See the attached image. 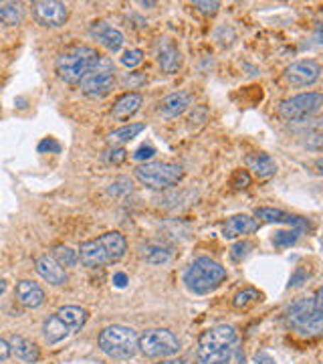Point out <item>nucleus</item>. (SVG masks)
<instances>
[{
	"label": "nucleus",
	"mask_w": 323,
	"mask_h": 364,
	"mask_svg": "<svg viewBox=\"0 0 323 364\" xmlns=\"http://www.w3.org/2000/svg\"><path fill=\"white\" fill-rule=\"evenodd\" d=\"M236 346V330L229 324H219L207 330L196 346L198 364H229Z\"/></svg>",
	"instance_id": "f257e3e1"
},
{
	"label": "nucleus",
	"mask_w": 323,
	"mask_h": 364,
	"mask_svg": "<svg viewBox=\"0 0 323 364\" xmlns=\"http://www.w3.org/2000/svg\"><path fill=\"white\" fill-rule=\"evenodd\" d=\"M299 235H301V231H297V229L277 231V233L273 235V245H275V247H291V245L297 243Z\"/></svg>",
	"instance_id": "c756f323"
},
{
	"label": "nucleus",
	"mask_w": 323,
	"mask_h": 364,
	"mask_svg": "<svg viewBox=\"0 0 323 364\" xmlns=\"http://www.w3.org/2000/svg\"><path fill=\"white\" fill-rule=\"evenodd\" d=\"M114 73H116V69H114L111 59L99 55L87 71V75L79 81L81 93L91 97V100H102L105 95H109L116 87V75Z\"/></svg>",
	"instance_id": "423d86ee"
},
{
	"label": "nucleus",
	"mask_w": 323,
	"mask_h": 364,
	"mask_svg": "<svg viewBox=\"0 0 323 364\" xmlns=\"http://www.w3.org/2000/svg\"><path fill=\"white\" fill-rule=\"evenodd\" d=\"M146 130V124H129V126H124L119 130H114L109 136H107V142L111 146H121V144L133 140L138 134H142Z\"/></svg>",
	"instance_id": "a878e982"
},
{
	"label": "nucleus",
	"mask_w": 323,
	"mask_h": 364,
	"mask_svg": "<svg viewBox=\"0 0 323 364\" xmlns=\"http://www.w3.org/2000/svg\"><path fill=\"white\" fill-rule=\"evenodd\" d=\"M57 318L71 330V334H77L87 322L89 312L85 308H81V306H63V308L57 310Z\"/></svg>",
	"instance_id": "aec40b11"
},
{
	"label": "nucleus",
	"mask_w": 323,
	"mask_h": 364,
	"mask_svg": "<svg viewBox=\"0 0 323 364\" xmlns=\"http://www.w3.org/2000/svg\"><path fill=\"white\" fill-rule=\"evenodd\" d=\"M97 57H99V53L87 47V45L67 47L65 51L59 53V57L55 61L57 75L63 79L65 83H71V85L79 83L81 79L87 75V71L95 63Z\"/></svg>",
	"instance_id": "20e7f679"
},
{
	"label": "nucleus",
	"mask_w": 323,
	"mask_h": 364,
	"mask_svg": "<svg viewBox=\"0 0 323 364\" xmlns=\"http://www.w3.org/2000/svg\"><path fill=\"white\" fill-rule=\"evenodd\" d=\"M160 364H184V360H166V363H160Z\"/></svg>",
	"instance_id": "c03bdc74"
},
{
	"label": "nucleus",
	"mask_w": 323,
	"mask_h": 364,
	"mask_svg": "<svg viewBox=\"0 0 323 364\" xmlns=\"http://www.w3.org/2000/svg\"><path fill=\"white\" fill-rule=\"evenodd\" d=\"M192 105V95L186 93V91H176V93H170L162 100L160 104V114L164 117H178L182 116L188 107Z\"/></svg>",
	"instance_id": "f3484780"
},
{
	"label": "nucleus",
	"mask_w": 323,
	"mask_h": 364,
	"mask_svg": "<svg viewBox=\"0 0 323 364\" xmlns=\"http://www.w3.org/2000/svg\"><path fill=\"white\" fill-rule=\"evenodd\" d=\"M307 279H310V273L305 272V269H301V267H299L297 272H295V275L291 277V284H289V287L301 286V284H303V282H307Z\"/></svg>",
	"instance_id": "58836bf2"
},
{
	"label": "nucleus",
	"mask_w": 323,
	"mask_h": 364,
	"mask_svg": "<svg viewBox=\"0 0 323 364\" xmlns=\"http://www.w3.org/2000/svg\"><path fill=\"white\" fill-rule=\"evenodd\" d=\"M255 360H257V364H275V360L267 352H258L257 356H255Z\"/></svg>",
	"instance_id": "a19ab883"
},
{
	"label": "nucleus",
	"mask_w": 323,
	"mask_h": 364,
	"mask_svg": "<svg viewBox=\"0 0 323 364\" xmlns=\"http://www.w3.org/2000/svg\"><path fill=\"white\" fill-rule=\"evenodd\" d=\"M154 154H155V150L152 148V146H140V148L133 152V158L142 162V160H150V158L154 156Z\"/></svg>",
	"instance_id": "4c0bfd02"
},
{
	"label": "nucleus",
	"mask_w": 323,
	"mask_h": 364,
	"mask_svg": "<svg viewBox=\"0 0 323 364\" xmlns=\"http://www.w3.org/2000/svg\"><path fill=\"white\" fill-rule=\"evenodd\" d=\"M126 237L117 231H109L104 233L97 239H91L81 243L77 255L83 265L87 267H102V265H109L114 261H119L126 255Z\"/></svg>",
	"instance_id": "7ed1b4c3"
},
{
	"label": "nucleus",
	"mask_w": 323,
	"mask_h": 364,
	"mask_svg": "<svg viewBox=\"0 0 323 364\" xmlns=\"http://www.w3.org/2000/svg\"><path fill=\"white\" fill-rule=\"evenodd\" d=\"M133 174L146 186L154 191H162L180 181L184 172H182V166L172 164V162H146L133 170Z\"/></svg>",
	"instance_id": "1a4fd4ad"
},
{
	"label": "nucleus",
	"mask_w": 323,
	"mask_h": 364,
	"mask_svg": "<svg viewBox=\"0 0 323 364\" xmlns=\"http://www.w3.org/2000/svg\"><path fill=\"white\" fill-rule=\"evenodd\" d=\"M261 301V294H258L257 289H253V287H246L243 291H239L233 299V306L236 310H246V308H251V306H255Z\"/></svg>",
	"instance_id": "cd10ccee"
},
{
	"label": "nucleus",
	"mask_w": 323,
	"mask_h": 364,
	"mask_svg": "<svg viewBox=\"0 0 323 364\" xmlns=\"http://www.w3.org/2000/svg\"><path fill=\"white\" fill-rule=\"evenodd\" d=\"M251 249H253V243L251 241H239V243H234L233 249H231V257L234 261H243L251 253Z\"/></svg>",
	"instance_id": "7c9ffc66"
},
{
	"label": "nucleus",
	"mask_w": 323,
	"mask_h": 364,
	"mask_svg": "<svg viewBox=\"0 0 323 364\" xmlns=\"http://www.w3.org/2000/svg\"><path fill=\"white\" fill-rule=\"evenodd\" d=\"M35 269L51 286H65L67 284V273L57 261L53 259L51 255H39L35 259Z\"/></svg>",
	"instance_id": "2eb2a0df"
},
{
	"label": "nucleus",
	"mask_w": 323,
	"mask_h": 364,
	"mask_svg": "<svg viewBox=\"0 0 323 364\" xmlns=\"http://www.w3.org/2000/svg\"><path fill=\"white\" fill-rule=\"evenodd\" d=\"M11 356V348H9V342L4 338H0V360H6Z\"/></svg>",
	"instance_id": "ea45409f"
},
{
	"label": "nucleus",
	"mask_w": 323,
	"mask_h": 364,
	"mask_svg": "<svg viewBox=\"0 0 323 364\" xmlns=\"http://www.w3.org/2000/svg\"><path fill=\"white\" fill-rule=\"evenodd\" d=\"M142 257L152 265H162L172 259V249L158 245V243H148L142 247Z\"/></svg>",
	"instance_id": "393cba45"
},
{
	"label": "nucleus",
	"mask_w": 323,
	"mask_h": 364,
	"mask_svg": "<svg viewBox=\"0 0 323 364\" xmlns=\"http://www.w3.org/2000/svg\"><path fill=\"white\" fill-rule=\"evenodd\" d=\"M255 217L265 223H287L289 221V215L281 210V208H271V207H261L255 210Z\"/></svg>",
	"instance_id": "c85d7f7f"
},
{
	"label": "nucleus",
	"mask_w": 323,
	"mask_h": 364,
	"mask_svg": "<svg viewBox=\"0 0 323 364\" xmlns=\"http://www.w3.org/2000/svg\"><path fill=\"white\" fill-rule=\"evenodd\" d=\"M33 16L40 26H49V28H59L67 23L69 18V9L65 2L59 0H37L33 2Z\"/></svg>",
	"instance_id": "9b49d317"
},
{
	"label": "nucleus",
	"mask_w": 323,
	"mask_h": 364,
	"mask_svg": "<svg viewBox=\"0 0 323 364\" xmlns=\"http://www.w3.org/2000/svg\"><path fill=\"white\" fill-rule=\"evenodd\" d=\"M246 166L253 170V174L257 178H271L273 174L277 172V162L273 160L269 154H253L246 158Z\"/></svg>",
	"instance_id": "4be33fe9"
},
{
	"label": "nucleus",
	"mask_w": 323,
	"mask_h": 364,
	"mask_svg": "<svg viewBox=\"0 0 323 364\" xmlns=\"http://www.w3.org/2000/svg\"><path fill=\"white\" fill-rule=\"evenodd\" d=\"M319 75H322V67L313 59H301L285 69V79L295 87L313 85L319 79Z\"/></svg>",
	"instance_id": "f8f14e48"
},
{
	"label": "nucleus",
	"mask_w": 323,
	"mask_h": 364,
	"mask_svg": "<svg viewBox=\"0 0 323 364\" xmlns=\"http://www.w3.org/2000/svg\"><path fill=\"white\" fill-rule=\"evenodd\" d=\"M9 342V348H11V354H14L16 358H21L23 363L35 364L39 363L40 358V348L33 342V340L25 338L21 334H13L11 338L6 340Z\"/></svg>",
	"instance_id": "dca6fc26"
},
{
	"label": "nucleus",
	"mask_w": 323,
	"mask_h": 364,
	"mask_svg": "<svg viewBox=\"0 0 323 364\" xmlns=\"http://www.w3.org/2000/svg\"><path fill=\"white\" fill-rule=\"evenodd\" d=\"M99 348L117 360H128L138 352V334L128 326H107L99 334Z\"/></svg>",
	"instance_id": "0eeeda50"
},
{
	"label": "nucleus",
	"mask_w": 323,
	"mask_h": 364,
	"mask_svg": "<svg viewBox=\"0 0 323 364\" xmlns=\"http://www.w3.org/2000/svg\"><path fill=\"white\" fill-rule=\"evenodd\" d=\"M143 61V53L140 49H131V51L124 53V57H121V63L129 69H133V67H138Z\"/></svg>",
	"instance_id": "2f4dec72"
},
{
	"label": "nucleus",
	"mask_w": 323,
	"mask_h": 364,
	"mask_svg": "<svg viewBox=\"0 0 323 364\" xmlns=\"http://www.w3.org/2000/svg\"><path fill=\"white\" fill-rule=\"evenodd\" d=\"M91 37L95 41H99V45H104L107 51L117 53L124 45V35L117 31L116 26H111L105 21H95L89 28Z\"/></svg>",
	"instance_id": "ddd939ff"
},
{
	"label": "nucleus",
	"mask_w": 323,
	"mask_h": 364,
	"mask_svg": "<svg viewBox=\"0 0 323 364\" xmlns=\"http://www.w3.org/2000/svg\"><path fill=\"white\" fill-rule=\"evenodd\" d=\"M158 63L164 73H176L182 65V53L172 41L164 39L158 47Z\"/></svg>",
	"instance_id": "a211bd4d"
},
{
	"label": "nucleus",
	"mask_w": 323,
	"mask_h": 364,
	"mask_svg": "<svg viewBox=\"0 0 323 364\" xmlns=\"http://www.w3.org/2000/svg\"><path fill=\"white\" fill-rule=\"evenodd\" d=\"M25 18V9L21 2H11V0H2L0 2V23L9 26H16L23 23Z\"/></svg>",
	"instance_id": "b1692460"
},
{
	"label": "nucleus",
	"mask_w": 323,
	"mask_h": 364,
	"mask_svg": "<svg viewBox=\"0 0 323 364\" xmlns=\"http://www.w3.org/2000/svg\"><path fill=\"white\" fill-rule=\"evenodd\" d=\"M107 162H111V164H121L126 158H128V152L124 150V148H114V150H109L107 152Z\"/></svg>",
	"instance_id": "c9c22d12"
},
{
	"label": "nucleus",
	"mask_w": 323,
	"mask_h": 364,
	"mask_svg": "<svg viewBox=\"0 0 323 364\" xmlns=\"http://www.w3.org/2000/svg\"><path fill=\"white\" fill-rule=\"evenodd\" d=\"M138 350L148 358H168L180 350V342L166 328H152L138 336Z\"/></svg>",
	"instance_id": "6e6552de"
},
{
	"label": "nucleus",
	"mask_w": 323,
	"mask_h": 364,
	"mask_svg": "<svg viewBox=\"0 0 323 364\" xmlns=\"http://www.w3.org/2000/svg\"><path fill=\"white\" fill-rule=\"evenodd\" d=\"M194 6L200 11V13H204V14H217L219 13V9H220V2H204V0H196L194 2Z\"/></svg>",
	"instance_id": "72a5a7b5"
},
{
	"label": "nucleus",
	"mask_w": 323,
	"mask_h": 364,
	"mask_svg": "<svg viewBox=\"0 0 323 364\" xmlns=\"http://www.w3.org/2000/svg\"><path fill=\"white\" fill-rule=\"evenodd\" d=\"M143 104V97L140 93H133V91H129L126 95H121L119 100L116 102V105L111 107V116L116 117V119H128L131 117Z\"/></svg>",
	"instance_id": "412c9836"
},
{
	"label": "nucleus",
	"mask_w": 323,
	"mask_h": 364,
	"mask_svg": "<svg viewBox=\"0 0 323 364\" xmlns=\"http://www.w3.org/2000/svg\"><path fill=\"white\" fill-rule=\"evenodd\" d=\"M251 184V174L246 170H236L233 176V186L236 188H246Z\"/></svg>",
	"instance_id": "f704fd0d"
},
{
	"label": "nucleus",
	"mask_w": 323,
	"mask_h": 364,
	"mask_svg": "<svg viewBox=\"0 0 323 364\" xmlns=\"http://www.w3.org/2000/svg\"><path fill=\"white\" fill-rule=\"evenodd\" d=\"M43 334H45V340L49 344H59L61 340L69 338L71 336V330L57 318V314L49 316L43 324Z\"/></svg>",
	"instance_id": "5701e85b"
},
{
	"label": "nucleus",
	"mask_w": 323,
	"mask_h": 364,
	"mask_svg": "<svg viewBox=\"0 0 323 364\" xmlns=\"http://www.w3.org/2000/svg\"><path fill=\"white\" fill-rule=\"evenodd\" d=\"M323 105V95L319 91H310V93H301L295 95L291 100H285L279 104L277 112L283 119L289 122H299V119H305V117L315 116L322 112Z\"/></svg>",
	"instance_id": "9d476101"
},
{
	"label": "nucleus",
	"mask_w": 323,
	"mask_h": 364,
	"mask_svg": "<svg viewBox=\"0 0 323 364\" xmlns=\"http://www.w3.org/2000/svg\"><path fill=\"white\" fill-rule=\"evenodd\" d=\"M285 320L301 336H319L323 330L322 289H317L313 298H297L289 304Z\"/></svg>",
	"instance_id": "f03ea898"
},
{
	"label": "nucleus",
	"mask_w": 323,
	"mask_h": 364,
	"mask_svg": "<svg viewBox=\"0 0 323 364\" xmlns=\"http://www.w3.org/2000/svg\"><path fill=\"white\" fill-rule=\"evenodd\" d=\"M226 279V269L210 257H198L184 273V284L194 294H208Z\"/></svg>",
	"instance_id": "39448f33"
},
{
	"label": "nucleus",
	"mask_w": 323,
	"mask_h": 364,
	"mask_svg": "<svg viewBox=\"0 0 323 364\" xmlns=\"http://www.w3.org/2000/svg\"><path fill=\"white\" fill-rule=\"evenodd\" d=\"M4 291H6V282H4V279H0V296H2Z\"/></svg>",
	"instance_id": "37998d69"
},
{
	"label": "nucleus",
	"mask_w": 323,
	"mask_h": 364,
	"mask_svg": "<svg viewBox=\"0 0 323 364\" xmlns=\"http://www.w3.org/2000/svg\"><path fill=\"white\" fill-rule=\"evenodd\" d=\"M51 257L57 261L61 267H73V265H77L79 261L77 251H73V249L67 247V245H57V247L53 249Z\"/></svg>",
	"instance_id": "bb28decb"
},
{
	"label": "nucleus",
	"mask_w": 323,
	"mask_h": 364,
	"mask_svg": "<svg viewBox=\"0 0 323 364\" xmlns=\"http://www.w3.org/2000/svg\"><path fill=\"white\" fill-rule=\"evenodd\" d=\"M14 294H16L18 304L28 308V310H37V308H40V306L45 304V299H47L45 289H43L39 284L31 282V279H21V282L16 284Z\"/></svg>",
	"instance_id": "4468645a"
},
{
	"label": "nucleus",
	"mask_w": 323,
	"mask_h": 364,
	"mask_svg": "<svg viewBox=\"0 0 323 364\" xmlns=\"http://www.w3.org/2000/svg\"><path fill=\"white\" fill-rule=\"evenodd\" d=\"M257 227V219H253V217H248V215H234V217H231L229 221L224 223L222 235H224L226 239H236V237H243V235L255 233Z\"/></svg>",
	"instance_id": "6ab92c4d"
},
{
	"label": "nucleus",
	"mask_w": 323,
	"mask_h": 364,
	"mask_svg": "<svg viewBox=\"0 0 323 364\" xmlns=\"http://www.w3.org/2000/svg\"><path fill=\"white\" fill-rule=\"evenodd\" d=\"M114 284H116L117 287H126V284H128V275H126V273H116V275H114Z\"/></svg>",
	"instance_id": "79ce46f5"
},
{
	"label": "nucleus",
	"mask_w": 323,
	"mask_h": 364,
	"mask_svg": "<svg viewBox=\"0 0 323 364\" xmlns=\"http://www.w3.org/2000/svg\"><path fill=\"white\" fill-rule=\"evenodd\" d=\"M126 193H131V181H128V178H117V181L109 186V195L119 196L126 195Z\"/></svg>",
	"instance_id": "473e14b6"
},
{
	"label": "nucleus",
	"mask_w": 323,
	"mask_h": 364,
	"mask_svg": "<svg viewBox=\"0 0 323 364\" xmlns=\"http://www.w3.org/2000/svg\"><path fill=\"white\" fill-rule=\"evenodd\" d=\"M59 150H61V146H59V142H57L55 138H45V140L39 144L40 154H45V152H59Z\"/></svg>",
	"instance_id": "e433bc0d"
}]
</instances>
